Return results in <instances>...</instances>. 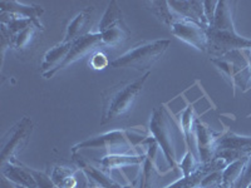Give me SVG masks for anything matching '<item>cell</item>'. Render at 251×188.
I'll list each match as a JSON object with an SVG mask.
<instances>
[{"label": "cell", "instance_id": "2", "mask_svg": "<svg viewBox=\"0 0 251 188\" xmlns=\"http://www.w3.org/2000/svg\"><path fill=\"white\" fill-rule=\"evenodd\" d=\"M149 129L152 133V137L160 145V149L169 163L170 171H178L180 158L177 154V145L180 142L186 143V141L185 137H181L183 136L181 125L177 124L176 119L172 117L165 104L153 109Z\"/></svg>", "mask_w": 251, "mask_h": 188}, {"label": "cell", "instance_id": "5", "mask_svg": "<svg viewBox=\"0 0 251 188\" xmlns=\"http://www.w3.org/2000/svg\"><path fill=\"white\" fill-rule=\"evenodd\" d=\"M171 44L170 39H158L142 42L134 46L131 50L109 63L112 68H133L145 70L153 66L160 59Z\"/></svg>", "mask_w": 251, "mask_h": 188}, {"label": "cell", "instance_id": "11", "mask_svg": "<svg viewBox=\"0 0 251 188\" xmlns=\"http://www.w3.org/2000/svg\"><path fill=\"white\" fill-rule=\"evenodd\" d=\"M221 133H215L206 123L196 118L195 119V137H196V151L201 163L211 162L215 158V145Z\"/></svg>", "mask_w": 251, "mask_h": 188}, {"label": "cell", "instance_id": "30", "mask_svg": "<svg viewBox=\"0 0 251 188\" xmlns=\"http://www.w3.org/2000/svg\"><path fill=\"white\" fill-rule=\"evenodd\" d=\"M249 67H250L251 69V51H250V58H249Z\"/></svg>", "mask_w": 251, "mask_h": 188}, {"label": "cell", "instance_id": "14", "mask_svg": "<svg viewBox=\"0 0 251 188\" xmlns=\"http://www.w3.org/2000/svg\"><path fill=\"white\" fill-rule=\"evenodd\" d=\"M169 5L172 12L182 18V19L194 22V23L202 26L203 29H207L210 26V23H208L205 14L203 1H196V0L176 1V0H172V1H169Z\"/></svg>", "mask_w": 251, "mask_h": 188}, {"label": "cell", "instance_id": "10", "mask_svg": "<svg viewBox=\"0 0 251 188\" xmlns=\"http://www.w3.org/2000/svg\"><path fill=\"white\" fill-rule=\"evenodd\" d=\"M172 34L185 43L195 47L201 51H207V34L206 29L199 24L180 18L171 25Z\"/></svg>", "mask_w": 251, "mask_h": 188}, {"label": "cell", "instance_id": "24", "mask_svg": "<svg viewBox=\"0 0 251 188\" xmlns=\"http://www.w3.org/2000/svg\"><path fill=\"white\" fill-rule=\"evenodd\" d=\"M150 5V10L156 15L160 20H162L163 23L169 24L170 26L180 19V17L175 14L171 10L169 5V1H149L147 3Z\"/></svg>", "mask_w": 251, "mask_h": 188}, {"label": "cell", "instance_id": "8", "mask_svg": "<svg viewBox=\"0 0 251 188\" xmlns=\"http://www.w3.org/2000/svg\"><path fill=\"white\" fill-rule=\"evenodd\" d=\"M215 157L224 158L230 164L234 161L251 156V136H239V134L226 129L221 133L215 145Z\"/></svg>", "mask_w": 251, "mask_h": 188}, {"label": "cell", "instance_id": "3", "mask_svg": "<svg viewBox=\"0 0 251 188\" xmlns=\"http://www.w3.org/2000/svg\"><path fill=\"white\" fill-rule=\"evenodd\" d=\"M150 71H146L142 77L134 80L121 82L111 88L102 92L103 112L100 124L112 122L117 118L125 116L132 108L133 103L142 92Z\"/></svg>", "mask_w": 251, "mask_h": 188}, {"label": "cell", "instance_id": "1", "mask_svg": "<svg viewBox=\"0 0 251 188\" xmlns=\"http://www.w3.org/2000/svg\"><path fill=\"white\" fill-rule=\"evenodd\" d=\"M234 3L217 1L216 12L212 23L206 29L207 51L210 54L223 58L234 51L251 50V40L240 37L234 26Z\"/></svg>", "mask_w": 251, "mask_h": 188}, {"label": "cell", "instance_id": "4", "mask_svg": "<svg viewBox=\"0 0 251 188\" xmlns=\"http://www.w3.org/2000/svg\"><path fill=\"white\" fill-rule=\"evenodd\" d=\"M147 132L145 129L126 128L116 129V131L107 132V133L98 134L96 137L75 144L72 148V154L78 153L80 149H100L106 153V156L111 154H140L136 152V142L142 141V138H147Z\"/></svg>", "mask_w": 251, "mask_h": 188}, {"label": "cell", "instance_id": "31", "mask_svg": "<svg viewBox=\"0 0 251 188\" xmlns=\"http://www.w3.org/2000/svg\"><path fill=\"white\" fill-rule=\"evenodd\" d=\"M88 188H98V187H93V186H89V183H88Z\"/></svg>", "mask_w": 251, "mask_h": 188}, {"label": "cell", "instance_id": "32", "mask_svg": "<svg viewBox=\"0 0 251 188\" xmlns=\"http://www.w3.org/2000/svg\"><path fill=\"white\" fill-rule=\"evenodd\" d=\"M248 188H251V183H250V185H249V186H248Z\"/></svg>", "mask_w": 251, "mask_h": 188}, {"label": "cell", "instance_id": "18", "mask_svg": "<svg viewBox=\"0 0 251 188\" xmlns=\"http://www.w3.org/2000/svg\"><path fill=\"white\" fill-rule=\"evenodd\" d=\"M0 13L14 18L40 20V17L44 13V9L39 5H33V4L28 5V4L15 1V0H1L0 1Z\"/></svg>", "mask_w": 251, "mask_h": 188}, {"label": "cell", "instance_id": "29", "mask_svg": "<svg viewBox=\"0 0 251 188\" xmlns=\"http://www.w3.org/2000/svg\"><path fill=\"white\" fill-rule=\"evenodd\" d=\"M121 188H140V185H138V180H136L134 182L128 183L127 186H122Z\"/></svg>", "mask_w": 251, "mask_h": 188}, {"label": "cell", "instance_id": "33", "mask_svg": "<svg viewBox=\"0 0 251 188\" xmlns=\"http://www.w3.org/2000/svg\"><path fill=\"white\" fill-rule=\"evenodd\" d=\"M197 188H202V187H201V186H199V187H197Z\"/></svg>", "mask_w": 251, "mask_h": 188}, {"label": "cell", "instance_id": "25", "mask_svg": "<svg viewBox=\"0 0 251 188\" xmlns=\"http://www.w3.org/2000/svg\"><path fill=\"white\" fill-rule=\"evenodd\" d=\"M200 165L201 162L199 161V158L191 151H187L182 160L180 161L178 168H180L181 173H182V177H187L194 173Z\"/></svg>", "mask_w": 251, "mask_h": 188}, {"label": "cell", "instance_id": "13", "mask_svg": "<svg viewBox=\"0 0 251 188\" xmlns=\"http://www.w3.org/2000/svg\"><path fill=\"white\" fill-rule=\"evenodd\" d=\"M227 164L228 163L224 158L215 157L211 162L201 163L200 167L192 174L187 177H182V178H180V180L166 188H197L207 174L212 173L215 171H223L227 167Z\"/></svg>", "mask_w": 251, "mask_h": 188}, {"label": "cell", "instance_id": "6", "mask_svg": "<svg viewBox=\"0 0 251 188\" xmlns=\"http://www.w3.org/2000/svg\"><path fill=\"white\" fill-rule=\"evenodd\" d=\"M33 132V122L29 117H23L4 134L1 140L0 165L5 163H17L18 154L28 145Z\"/></svg>", "mask_w": 251, "mask_h": 188}, {"label": "cell", "instance_id": "34", "mask_svg": "<svg viewBox=\"0 0 251 188\" xmlns=\"http://www.w3.org/2000/svg\"><path fill=\"white\" fill-rule=\"evenodd\" d=\"M231 188H234V187H231Z\"/></svg>", "mask_w": 251, "mask_h": 188}, {"label": "cell", "instance_id": "7", "mask_svg": "<svg viewBox=\"0 0 251 188\" xmlns=\"http://www.w3.org/2000/svg\"><path fill=\"white\" fill-rule=\"evenodd\" d=\"M104 46H118L131 37V31L123 19V13L116 0L109 1L100 23V30Z\"/></svg>", "mask_w": 251, "mask_h": 188}, {"label": "cell", "instance_id": "23", "mask_svg": "<svg viewBox=\"0 0 251 188\" xmlns=\"http://www.w3.org/2000/svg\"><path fill=\"white\" fill-rule=\"evenodd\" d=\"M249 161V157H244L240 160L234 161L230 164H227L225 169H223V185L221 188H231L235 183L239 181L240 176L243 174L244 168Z\"/></svg>", "mask_w": 251, "mask_h": 188}, {"label": "cell", "instance_id": "27", "mask_svg": "<svg viewBox=\"0 0 251 188\" xmlns=\"http://www.w3.org/2000/svg\"><path fill=\"white\" fill-rule=\"evenodd\" d=\"M91 64L96 69H103V68H104V67L108 66L109 63H108V60H107V58L104 57V55L100 54V53H98V54H96L93 57V59H92Z\"/></svg>", "mask_w": 251, "mask_h": 188}, {"label": "cell", "instance_id": "22", "mask_svg": "<svg viewBox=\"0 0 251 188\" xmlns=\"http://www.w3.org/2000/svg\"><path fill=\"white\" fill-rule=\"evenodd\" d=\"M194 114H195V108H194V104H188L186 107L185 111L182 112L181 114V129L183 132V137H185L186 141V145H187V151H191L195 156L197 157L196 151L195 148L192 147V141H196V137H195V119L194 118ZM199 158V157H197ZM200 161V160H199Z\"/></svg>", "mask_w": 251, "mask_h": 188}, {"label": "cell", "instance_id": "15", "mask_svg": "<svg viewBox=\"0 0 251 188\" xmlns=\"http://www.w3.org/2000/svg\"><path fill=\"white\" fill-rule=\"evenodd\" d=\"M100 47H104V44H103L102 37H100V33H89V34L79 38L75 42H73L71 50L68 53V57H67L66 62L63 63L60 69L67 68L68 66H71L72 63L77 62V60L82 59L86 55L91 54L92 51L97 50Z\"/></svg>", "mask_w": 251, "mask_h": 188}, {"label": "cell", "instance_id": "20", "mask_svg": "<svg viewBox=\"0 0 251 188\" xmlns=\"http://www.w3.org/2000/svg\"><path fill=\"white\" fill-rule=\"evenodd\" d=\"M92 12H93L92 8L83 9L82 12L72 20L68 28H67L66 37H64L63 42L73 43V42H75L79 38L89 34V28L92 26Z\"/></svg>", "mask_w": 251, "mask_h": 188}, {"label": "cell", "instance_id": "17", "mask_svg": "<svg viewBox=\"0 0 251 188\" xmlns=\"http://www.w3.org/2000/svg\"><path fill=\"white\" fill-rule=\"evenodd\" d=\"M73 43H66L62 42L54 48H51L50 50L47 51V54L44 55V60L42 63V69H43V77L47 79H50L54 74H57L58 71L62 68L63 63L66 62L68 53L72 48Z\"/></svg>", "mask_w": 251, "mask_h": 188}, {"label": "cell", "instance_id": "28", "mask_svg": "<svg viewBox=\"0 0 251 188\" xmlns=\"http://www.w3.org/2000/svg\"><path fill=\"white\" fill-rule=\"evenodd\" d=\"M0 188H19L18 186H15L14 183H12L9 180H6L5 177H3L1 178V181H0Z\"/></svg>", "mask_w": 251, "mask_h": 188}, {"label": "cell", "instance_id": "16", "mask_svg": "<svg viewBox=\"0 0 251 188\" xmlns=\"http://www.w3.org/2000/svg\"><path fill=\"white\" fill-rule=\"evenodd\" d=\"M3 177L19 188H39L37 178L30 168L22 163H5L0 165Z\"/></svg>", "mask_w": 251, "mask_h": 188}, {"label": "cell", "instance_id": "12", "mask_svg": "<svg viewBox=\"0 0 251 188\" xmlns=\"http://www.w3.org/2000/svg\"><path fill=\"white\" fill-rule=\"evenodd\" d=\"M72 157H73V161L77 163V165L80 168V171L83 172V174H84L87 180H88L89 186H93V187L98 188L122 187V186L118 182H116L109 174H107L106 172L102 171L100 167H96V165L91 164L86 158H83V157L79 156L78 153L72 154Z\"/></svg>", "mask_w": 251, "mask_h": 188}, {"label": "cell", "instance_id": "21", "mask_svg": "<svg viewBox=\"0 0 251 188\" xmlns=\"http://www.w3.org/2000/svg\"><path fill=\"white\" fill-rule=\"evenodd\" d=\"M80 171L79 167L64 164H55L51 172V181L58 188H78V180L75 178V173Z\"/></svg>", "mask_w": 251, "mask_h": 188}, {"label": "cell", "instance_id": "26", "mask_svg": "<svg viewBox=\"0 0 251 188\" xmlns=\"http://www.w3.org/2000/svg\"><path fill=\"white\" fill-rule=\"evenodd\" d=\"M251 183V156L249 157V161L244 168L243 174L240 176L239 181L235 183L234 188H248V186Z\"/></svg>", "mask_w": 251, "mask_h": 188}, {"label": "cell", "instance_id": "19", "mask_svg": "<svg viewBox=\"0 0 251 188\" xmlns=\"http://www.w3.org/2000/svg\"><path fill=\"white\" fill-rule=\"evenodd\" d=\"M145 158L146 152L143 154H111V156H104L100 160L96 161L100 164V168L111 176L113 169L141 164L145 162Z\"/></svg>", "mask_w": 251, "mask_h": 188}, {"label": "cell", "instance_id": "9", "mask_svg": "<svg viewBox=\"0 0 251 188\" xmlns=\"http://www.w3.org/2000/svg\"><path fill=\"white\" fill-rule=\"evenodd\" d=\"M146 145V158L142 163V176L140 180V188H157L162 174L157 167V154L160 151V145L153 137H147L142 142Z\"/></svg>", "mask_w": 251, "mask_h": 188}]
</instances>
